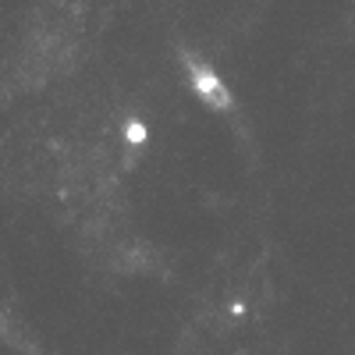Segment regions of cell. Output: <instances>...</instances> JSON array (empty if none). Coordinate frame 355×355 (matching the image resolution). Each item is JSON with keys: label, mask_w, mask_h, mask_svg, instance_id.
I'll list each match as a JSON object with an SVG mask.
<instances>
[{"label": "cell", "mask_w": 355, "mask_h": 355, "mask_svg": "<svg viewBox=\"0 0 355 355\" xmlns=\"http://www.w3.org/2000/svg\"><path fill=\"white\" fill-rule=\"evenodd\" d=\"M189 68H192V85L199 89V93L210 100V103H217V107H227V93H224L220 78L206 68V64H196V61H189Z\"/></svg>", "instance_id": "1"}]
</instances>
